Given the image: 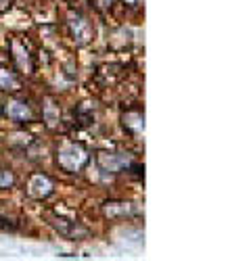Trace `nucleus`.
<instances>
[{
	"label": "nucleus",
	"mask_w": 251,
	"mask_h": 261,
	"mask_svg": "<svg viewBox=\"0 0 251 261\" xmlns=\"http://www.w3.org/2000/svg\"><path fill=\"white\" fill-rule=\"evenodd\" d=\"M96 167L103 173H109V176H115V173H123V171H136V178L144 176V167L140 163H136L132 159L130 153H113V150H101L94 157Z\"/></svg>",
	"instance_id": "1"
},
{
	"label": "nucleus",
	"mask_w": 251,
	"mask_h": 261,
	"mask_svg": "<svg viewBox=\"0 0 251 261\" xmlns=\"http://www.w3.org/2000/svg\"><path fill=\"white\" fill-rule=\"evenodd\" d=\"M90 161L88 148L80 142H63L57 150V165L65 173H78Z\"/></svg>",
	"instance_id": "2"
},
{
	"label": "nucleus",
	"mask_w": 251,
	"mask_h": 261,
	"mask_svg": "<svg viewBox=\"0 0 251 261\" xmlns=\"http://www.w3.org/2000/svg\"><path fill=\"white\" fill-rule=\"evenodd\" d=\"M3 113L17 121V123H32L36 119V113H34V109L32 105L26 100V98H11L5 107H3Z\"/></svg>",
	"instance_id": "3"
},
{
	"label": "nucleus",
	"mask_w": 251,
	"mask_h": 261,
	"mask_svg": "<svg viewBox=\"0 0 251 261\" xmlns=\"http://www.w3.org/2000/svg\"><path fill=\"white\" fill-rule=\"evenodd\" d=\"M67 23H69V32H71L76 46H86L92 40V25L82 13H71Z\"/></svg>",
	"instance_id": "4"
},
{
	"label": "nucleus",
	"mask_w": 251,
	"mask_h": 261,
	"mask_svg": "<svg viewBox=\"0 0 251 261\" xmlns=\"http://www.w3.org/2000/svg\"><path fill=\"white\" fill-rule=\"evenodd\" d=\"M48 224L63 236H67L69 241H82L84 236H88V230L84 228L80 222H71L65 217H57V215H48Z\"/></svg>",
	"instance_id": "5"
},
{
	"label": "nucleus",
	"mask_w": 251,
	"mask_h": 261,
	"mask_svg": "<svg viewBox=\"0 0 251 261\" xmlns=\"http://www.w3.org/2000/svg\"><path fill=\"white\" fill-rule=\"evenodd\" d=\"M53 190H55V184L46 173H34V176L30 178V182H28V194L32 199H38V201L51 197Z\"/></svg>",
	"instance_id": "6"
},
{
	"label": "nucleus",
	"mask_w": 251,
	"mask_h": 261,
	"mask_svg": "<svg viewBox=\"0 0 251 261\" xmlns=\"http://www.w3.org/2000/svg\"><path fill=\"white\" fill-rule=\"evenodd\" d=\"M11 50H13V61H15V65L17 67L23 71V73H34V59H32V55H30V50H28V46L21 42L19 38H13L11 40Z\"/></svg>",
	"instance_id": "7"
},
{
	"label": "nucleus",
	"mask_w": 251,
	"mask_h": 261,
	"mask_svg": "<svg viewBox=\"0 0 251 261\" xmlns=\"http://www.w3.org/2000/svg\"><path fill=\"white\" fill-rule=\"evenodd\" d=\"M0 90H5V92H19L21 90V77L17 75V71L0 67Z\"/></svg>",
	"instance_id": "8"
},
{
	"label": "nucleus",
	"mask_w": 251,
	"mask_h": 261,
	"mask_svg": "<svg viewBox=\"0 0 251 261\" xmlns=\"http://www.w3.org/2000/svg\"><path fill=\"white\" fill-rule=\"evenodd\" d=\"M121 121H123V127L128 129V134H132V136H138L142 129H144V115H142L140 111L126 113V115L121 117Z\"/></svg>",
	"instance_id": "9"
},
{
	"label": "nucleus",
	"mask_w": 251,
	"mask_h": 261,
	"mask_svg": "<svg viewBox=\"0 0 251 261\" xmlns=\"http://www.w3.org/2000/svg\"><path fill=\"white\" fill-rule=\"evenodd\" d=\"M42 117H44L46 125L48 127H55L59 121H61V111H59V107L55 102H46L44 107H42Z\"/></svg>",
	"instance_id": "10"
},
{
	"label": "nucleus",
	"mask_w": 251,
	"mask_h": 261,
	"mask_svg": "<svg viewBox=\"0 0 251 261\" xmlns=\"http://www.w3.org/2000/svg\"><path fill=\"white\" fill-rule=\"evenodd\" d=\"M15 186V173L7 167H0V190H9Z\"/></svg>",
	"instance_id": "11"
},
{
	"label": "nucleus",
	"mask_w": 251,
	"mask_h": 261,
	"mask_svg": "<svg viewBox=\"0 0 251 261\" xmlns=\"http://www.w3.org/2000/svg\"><path fill=\"white\" fill-rule=\"evenodd\" d=\"M115 3H117V0H94V7H96L101 13H105V11H109Z\"/></svg>",
	"instance_id": "12"
},
{
	"label": "nucleus",
	"mask_w": 251,
	"mask_h": 261,
	"mask_svg": "<svg viewBox=\"0 0 251 261\" xmlns=\"http://www.w3.org/2000/svg\"><path fill=\"white\" fill-rule=\"evenodd\" d=\"M11 5H13V0H0V13L9 11V9H11Z\"/></svg>",
	"instance_id": "13"
},
{
	"label": "nucleus",
	"mask_w": 251,
	"mask_h": 261,
	"mask_svg": "<svg viewBox=\"0 0 251 261\" xmlns=\"http://www.w3.org/2000/svg\"><path fill=\"white\" fill-rule=\"evenodd\" d=\"M121 3H123V5H128V7H138L142 0H121Z\"/></svg>",
	"instance_id": "14"
},
{
	"label": "nucleus",
	"mask_w": 251,
	"mask_h": 261,
	"mask_svg": "<svg viewBox=\"0 0 251 261\" xmlns=\"http://www.w3.org/2000/svg\"><path fill=\"white\" fill-rule=\"evenodd\" d=\"M0 228H11V224H7V220L0 215Z\"/></svg>",
	"instance_id": "15"
},
{
	"label": "nucleus",
	"mask_w": 251,
	"mask_h": 261,
	"mask_svg": "<svg viewBox=\"0 0 251 261\" xmlns=\"http://www.w3.org/2000/svg\"><path fill=\"white\" fill-rule=\"evenodd\" d=\"M0 115H3V105H0Z\"/></svg>",
	"instance_id": "16"
},
{
	"label": "nucleus",
	"mask_w": 251,
	"mask_h": 261,
	"mask_svg": "<svg viewBox=\"0 0 251 261\" xmlns=\"http://www.w3.org/2000/svg\"><path fill=\"white\" fill-rule=\"evenodd\" d=\"M67 3H73V0H67Z\"/></svg>",
	"instance_id": "17"
}]
</instances>
